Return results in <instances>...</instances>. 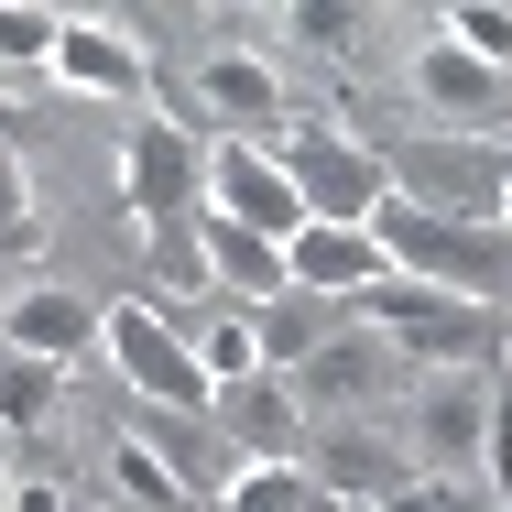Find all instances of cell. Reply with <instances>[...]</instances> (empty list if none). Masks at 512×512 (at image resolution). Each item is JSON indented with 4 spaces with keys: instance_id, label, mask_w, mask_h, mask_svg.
Masks as SVG:
<instances>
[{
    "instance_id": "6da1fadb",
    "label": "cell",
    "mask_w": 512,
    "mask_h": 512,
    "mask_svg": "<svg viewBox=\"0 0 512 512\" xmlns=\"http://www.w3.org/2000/svg\"><path fill=\"white\" fill-rule=\"evenodd\" d=\"M371 240L404 284H447L469 306H512V229L502 218H425V207L382 197L371 207Z\"/></svg>"
},
{
    "instance_id": "7a4b0ae2",
    "label": "cell",
    "mask_w": 512,
    "mask_h": 512,
    "mask_svg": "<svg viewBox=\"0 0 512 512\" xmlns=\"http://www.w3.org/2000/svg\"><path fill=\"white\" fill-rule=\"evenodd\" d=\"M349 316H360L404 371H491V349H502L491 306H469V295H447V284H404V273H382Z\"/></svg>"
},
{
    "instance_id": "3957f363",
    "label": "cell",
    "mask_w": 512,
    "mask_h": 512,
    "mask_svg": "<svg viewBox=\"0 0 512 512\" xmlns=\"http://www.w3.org/2000/svg\"><path fill=\"white\" fill-rule=\"evenodd\" d=\"M273 164L295 175L306 218H327V229H371V207L393 197L382 142H360L349 120H284V131H273Z\"/></svg>"
},
{
    "instance_id": "277c9868",
    "label": "cell",
    "mask_w": 512,
    "mask_h": 512,
    "mask_svg": "<svg viewBox=\"0 0 512 512\" xmlns=\"http://www.w3.org/2000/svg\"><path fill=\"white\" fill-rule=\"evenodd\" d=\"M393 197L425 207V218H502V175H512V142L491 131H425V142H393L382 153Z\"/></svg>"
},
{
    "instance_id": "5b68a950",
    "label": "cell",
    "mask_w": 512,
    "mask_h": 512,
    "mask_svg": "<svg viewBox=\"0 0 512 512\" xmlns=\"http://www.w3.org/2000/svg\"><path fill=\"white\" fill-rule=\"evenodd\" d=\"M393 425H404V458L425 480H469L491 458V425H502V371H425Z\"/></svg>"
},
{
    "instance_id": "8992f818",
    "label": "cell",
    "mask_w": 512,
    "mask_h": 512,
    "mask_svg": "<svg viewBox=\"0 0 512 512\" xmlns=\"http://www.w3.org/2000/svg\"><path fill=\"white\" fill-rule=\"evenodd\" d=\"M99 349H109V371H120L142 404L207 414V371H197V349H186V316L164 306V295H109L99 306Z\"/></svg>"
},
{
    "instance_id": "52a82bcc",
    "label": "cell",
    "mask_w": 512,
    "mask_h": 512,
    "mask_svg": "<svg viewBox=\"0 0 512 512\" xmlns=\"http://www.w3.org/2000/svg\"><path fill=\"white\" fill-rule=\"evenodd\" d=\"M120 197H131V218L142 229H186L207 207V142L175 120V109H131V142H120Z\"/></svg>"
},
{
    "instance_id": "ba28073f",
    "label": "cell",
    "mask_w": 512,
    "mask_h": 512,
    "mask_svg": "<svg viewBox=\"0 0 512 512\" xmlns=\"http://www.w3.org/2000/svg\"><path fill=\"white\" fill-rule=\"evenodd\" d=\"M207 218H240L262 240H295L306 229V197L273 164V142H207Z\"/></svg>"
},
{
    "instance_id": "9c48e42d",
    "label": "cell",
    "mask_w": 512,
    "mask_h": 512,
    "mask_svg": "<svg viewBox=\"0 0 512 512\" xmlns=\"http://www.w3.org/2000/svg\"><path fill=\"white\" fill-rule=\"evenodd\" d=\"M295 382V404H306V425H349V414H371L393 382H404V360L371 338V327H338L327 349H316L306 371H284Z\"/></svg>"
},
{
    "instance_id": "30bf717a",
    "label": "cell",
    "mask_w": 512,
    "mask_h": 512,
    "mask_svg": "<svg viewBox=\"0 0 512 512\" xmlns=\"http://www.w3.org/2000/svg\"><path fill=\"white\" fill-rule=\"evenodd\" d=\"M55 88H77V99H120V109H153V66H142V44L120 33V22H88V11H66V33H55V66H44Z\"/></svg>"
},
{
    "instance_id": "8fae6325",
    "label": "cell",
    "mask_w": 512,
    "mask_h": 512,
    "mask_svg": "<svg viewBox=\"0 0 512 512\" xmlns=\"http://www.w3.org/2000/svg\"><path fill=\"white\" fill-rule=\"evenodd\" d=\"M207 425H218L240 458H295L306 404H295V382H284V371H240V382H218V393H207Z\"/></svg>"
},
{
    "instance_id": "7c38bea8",
    "label": "cell",
    "mask_w": 512,
    "mask_h": 512,
    "mask_svg": "<svg viewBox=\"0 0 512 512\" xmlns=\"http://www.w3.org/2000/svg\"><path fill=\"white\" fill-rule=\"evenodd\" d=\"M0 349H33V360H88L99 349V306L77 295V284H22V295H0Z\"/></svg>"
},
{
    "instance_id": "4fadbf2b",
    "label": "cell",
    "mask_w": 512,
    "mask_h": 512,
    "mask_svg": "<svg viewBox=\"0 0 512 512\" xmlns=\"http://www.w3.org/2000/svg\"><path fill=\"white\" fill-rule=\"evenodd\" d=\"M197 99L229 120V142H273V131H284V66L251 55V44H218L197 66Z\"/></svg>"
},
{
    "instance_id": "5bb4252c",
    "label": "cell",
    "mask_w": 512,
    "mask_h": 512,
    "mask_svg": "<svg viewBox=\"0 0 512 512\" xmlns=\"http://www.w3.org/2000/svg\"><path fill=\"white\" fill-rule=\"evenodd\" d=\"M284 273H295L306 295H327V306H360L393 262H382V240H371V229H327V218H306V229L284 240Z\"/></svg>"
},
{
    "instance_id": "9a60e30c",
    "label": "cell",
    "mask_w": 512,
    "mask_h": 512,
    "mask_svg": "<svg viewBox=\"0 0 512 512\" xmlns=\"http://www.w3.org/2000/svg\"><path fill=\"white\" fill-rule=\"evenodd\" d=\"M306 469L327 480V502H338V491H360V502H393V491L414 480L404 436H393V425H360V414H349V425H327V447H316Z\"/></svg>"
},
{
    "instance_id": "2e32d148",
    "label": "cell",
    "mask_w": 512,
    "mask_h": 512,
    "mask_svg": "<svg viewBox=\"0 0 512 512\" xmlns=\"http://www.w3.org/2000/svg\"><path fill=\"white\" fill-rule=\"evenodd\" d=\"M197 251H207V284L218 295H240V316L273 306L295 273H284V240H262V229H240V218H207L197 207Z\"/></svg>"
},
{
    "instance_id": "e0dca14e",
    "label": "cell",
    "mask_w": 512,
    "mask_h": 512,
    "mask_svg": "<svg viewBox=\"0 0 512 512\" xmlns=\"http://www.w3.org/2000/svg\"><path fill=\"white\" fill-rule=\"evenodd\" d=\"M502 88H512V77H491V66H480L469 44H447V33H436V44L414 55V99L436 109L447 131H480V120L502 109Z\"/></svg>"
},
{
    "instance_id": "ac0fdd59",
    "label": "cell",
    "mask_w": 512,
    "mask_h": 512,
    "mask_svg": "<svg viewBox=\"0 0 512 512\" xmlns=\"http://www.w3.org/2000/svg\"><path fill=\"white\" fill-rule=\"evenodd\" d=\"M338 327H349V306H327V295H306V284H284L273 306H251V349H262V371H306Z\"/></svg>"
},
{
    "instance_id": "d6986e66",
    "label": "cell",
    "mask_w": 512,
    "mask_h": 512,
    "mask_svg": "<svg viewBox=\"0 0 512 512\" xmlns=\"http://www.w3.org/2000/svg\"><path fill=\"white\" fill-rule=\"evenodd\" d=\"M207 512H338V502H327V480H316L306 458H240Z\"/></svg>"
},
{
    "instance_id": "ffe728a7",
    "label": "cell",
    "mask_w": 512,
    "mask_h": 512,
    "mask_svg": "<svg viewBox=\"0 0 512 512\" xmlns=\"http://www.w3.org/2000/svg\"><path fill=\"white\" fill-rule=\"evenodd\" d=\"M55 404H66V371H55V360H33V349H0V436L55 425Z\"/></svg>"
},
{
    "instance_id": "44dd1931",
    "label": "cell",
    "mask_w": 512,
    "mask_h": 512,
    "mask_svg": "<svg viewBox=\"0 0 512 512\" xmlns=\"http://www.w3.org/2000/svg\"><path fill=\"white\" fill-rule=\"evenodd\" d=\"M55 33H66V11L0 0V77H44V66H55Z\"/></svg>"
},
{
    "instance_id": "7402d4cb",
    "label": "cell",
    "mask_w": 512,
    "mask_h": 512,
    "mask_svg": "<svg viewBox=\"0 0 512 512\" xmlns=\"http://www.w3.org/2000/svg\"><path fill=\"white\" fill-rule=\"evenodd\" d=\"M186 349H197L207 393H218V382H240V371H262V349H251V316H240V306H229V316H197V327H186Z\"/></svg>"
},
{
    "instance_id": "603a6c76",
    "label": "cell",
    "mask_w": 512,
    "mask_h": 512,
    "mask_svg": "<svg viewBox=\"0 0 512 512\" xmlns=\"http://www.w3.org/2000/svg\"><path fill=\"white\" fill-rule=\"evenodd\" d=\"M447 44H469L491 77H512V11L502 0H458V11H447Z\"/></svg>"
},
{
    "instance_id": "cb8c5ba5",
    "label": "cell",
    "mask_w": 512,
    "mask_h": 512,
    "mask_svg": "<svg viewBox=\"0 0 512 512\" xmlns=\"http://www.w3.org/2000/svg\"><path fill=\"white\" fill-rule=\"evenodd\" d=\"M109 469H120V491H131L142 512H175V502H186V480H175V469H164L142 436H120V447H109Z\"/></svg>"
},
{
    "instance_id": "d4e9b609",
    "label": "cell",
    "mask_w": 512,
    "mask_h": 512,
    "mask_svg": "<svg viewBox=\"0 0 512 512\" xmlns=\"http://www.w3.org/2000/svg\"><path fill=\"white\" fill-rule=\"evenodd\" d=\"M142 262H153V284H175V295H207V251H197V218H186V229H142Z\"/></svg>"
},
{
    "instance_id": "484cf974",
    "label": "cell",
    "mask_w": 512,
    "mask_h": 512,
    "mask_svg": "<svg viewBox=\"0 0 512 512\" xmlns=\"http://www.w3.org/2000/svg\"><path fill=\"white\" fill-rule=\"evenodd\" d=\"M273 33H284V44H306V55H349V44H360V11L306 0V11H273Z\"/></svg>"
},
{
    "instance_id": "4316f807",
    "label": "cell",
    "mask_w": 512,
    "mask_h": 512,
    "mask_svg": "<svg viewBox=\"0 0 512 512\" xmlns=\"http://www.w3.org/2000/svg\"><path fill=\"white\" fill-rule=\"evenodd\" d=\"M371 512H502V502H491V491H469V480H425V469H414L404 491H393V502H371Z\"/></svg>"
},
{
    "instance_id": "83f0119b",
    "label": "cell",
    "mask_w": 512,
    "mask_h": 512,
    "mask_svg": "<svg viewBox=\"0 0 512 512\" xmlns=\"http://www.w3.org/2000/svg\"><path fill=\"white\" fill-rule=\"evenodd\" d=\"M0 502H11V512H66V491H55V480H11Z\"/></svg>"
},
{
    "instance_id": "f1b7e54d",
    "label": "cell",
    "mask_w": 512,
    "mask_h": 512,
    "mask_svg": "<svg viewBox=\"0 0 512 512\" xmlns=\"http://www.w3.org/2000/svg\"><path fill=\"white\" fill-rule=\"evenodd\" d=\"M0 142H11V88H0Z\"/></svg>"
},
{
    "instance_id": "f546056e",
    "label": "cell",
    "mask_w": 512,
    "mask_h": 512,
    "mask_svg": "<svg viewBox=\"0 0 512 512\" xmlns=\"http://www.w3.org/2000/svg\"><path fill=\"white\" fill-rule=\"evenodd\" d=\"M502 229H512V175H502Z\"/></svg>"
},
{
    "instance_id": "4dcf8cb0",
    "label": "cell",
    "mask_w": 512,
    "mask_h": 512,
    "mask_svg": "<svg viewBox=\"0 0 512 512\" xmlns=\"http://www.w3.org/2000/svg\"><path fill=\"white\" fill-rule=\"evenodd\" d=\"M502 414H512V360H502Z\"/></svg>"
}]
</instances>
